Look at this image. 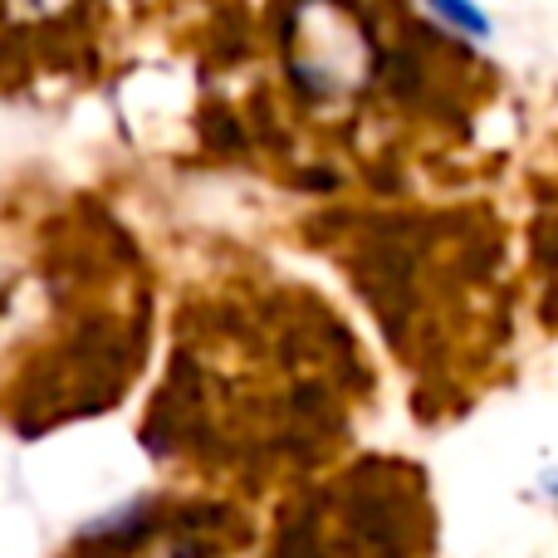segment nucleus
Here are the masks:
<instances>
[{
    "label": "nucleus",
    "mask_w": 558,
    "mask_h": 558,
    "mask_svg": "<svg viewBox=\"0 0 558 558\" xmlns=\"http://www.w3.org/2000/svg\"><path fill=\"white\" fill-rule=\"evenodd\" d=\"M289 64L294 78L318 98L353 94L373 74V39L338 5H304L289 29Z\"/></svg>",
    "instance_id": "f257e3e1"
},
{
    "label": "nucleus",
    "mask_w": 558,
    "mask_h": 558,
    "mask_svg": "<svg viewBox=\"0 0 558 558\" xmlns=\"http://www.w3.org/2000/svg\"><path fill=\"white\" fill-rule=\"evenodd\" d=\"M426 5H432L446 25L461 29V35H475V39L490 35V20H485V10L475 5V0H426Z\"/></svg>",
    "instance_id": "f03ea898"
}]
</instances>
